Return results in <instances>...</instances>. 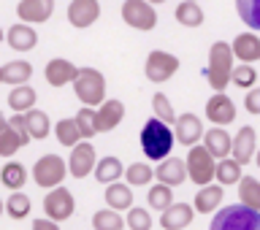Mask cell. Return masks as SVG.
<instances>
[{
	"instance_id": "cell-1",
	"label": "cell",
	"mask_w": 260,
	"mask_h": 230,
	"mask_svg": "<svg viewBox=\"0 0 260 230\" xmlns=\"http://www.w3.org/2000/svg\"><path fill=\"white\" fill-rule=\"evenodd\" d=\"M231 73H233V49L228 41H214L209 49V65L203 71L209 87L214 92H225L231 84Z\"/></svg>"
},
{
	"instance_id": "cell-2",
	"label": "cell",
	"mask_w": 260,
	"mask_h": 230,
	"mask_svg": "<svg viewBox=\"0 0 260 230\" xmlns=\"http://www.w3.org/2000/svg\"><path fill=\"white\" fill-rule=\"evenodd\" d=\"M138 141H141V149H144L146 157L160 162V160L171 157V149H174V127L166 125V122H160L157 117H152L141 127Z\"/></svg>"
},
{
	"instance_id": "cell-3",
	"label": "cell",
	"mask_w": 260,
	"mask_h": 230,
	"mask_svg": "<svg viewBox=\"0 0 260 230\" xmlns=\"http://www.w3.org/2000/svg\"><path fill=\"white\" fill-rule=\"evenodd\" d=\"M209 230H260V211L247 209L241 203L217 209L209 222Z\"/></svg>"
},
{
	"instance_id": "cell-4",
	"label": "cell",
	"mask_w": 260,
	"mask_h": 230,
	"mask_svg": "<svg viewBox=\"0 0 260 230\" xmlns=\"http://www.w3.org/2000/svg\"><path fill=\"white\" fill-rule=\"evenodd\" d=\"M73 92L87 109H98L106 101V79L98 68H79L73 79Z\"/></svg>"
},
{
	"instance_id": "cell-5",
	"label": "cell",
	"mask_w": 260,
	"mask_h": 230,
	"mask_svg": "<svg viewBox=\"0 0 260 230\" xmlns=\"http://www.w3.org/2000/svg\"><path fill=\"white\" fill-rule=\"evenodd\" d=\"M184 166H187V179H190L192 184L206 187V184L214 182L217 160L206 152V146H203V144L190 146V152H187V157H184Z\"/></svg>"
},
{
	"instance_id": "cell-6",
	"label": "cell",
	"mask_w": 260,
	"mask_h": 230,
	"mask_svg": "<svg viewBox=\"0 0 260 230\" xmlns=\"http://www.w3.org/2000/svg\"><path fill=\"white\" fill-rule=\"evenodd\" d=\"M65 174H68V166H65V160L60 154H44V157L36 160V166H32V182H36L41 190H54V187L62 184Z\"/></svg>"
},
{
	"instance_id": "cell-7",
	"label": "cell",
	"mask_w": 260,
	"mask_h": 230,
	"mask_svg": "<svg viewBox=\"0 0 260 230\" xmlns=\"http://www.w3.org/2000/svg\"><path fill=\"white\" fill-rule=\"evenodd\" d=\"M122 22L133 30L149 32L157 27V11L146 0H125L122 3Z\"/></svg>"
},
{
	"instance_id": "cell-8",
	"label": "cell",
	"mask_w": 260,
	"mask_h": 230,
	"mask_svg": "<svg viewBox=\"0 0 260 230\" xmlns=\"http://www.w3.org/2000/svg\"><path fill=\"white\" fill-rule=\"evenodd\" d=\"M73 211H76V201H73L71 190H65V187H54V190L46 192L44 198V217L52 219V222H65V219L73 217Z\"/></svg>"
},
{
	"instance_id": "cell-9",
	"label": "cell",
	"mask_w": 260,
	"mask_h": 230,
	"mask_svg": "<svg viewBox=\"0 0 260 230\" xmlns=\"http://www.w3.org/2000/svg\"><path fill=\"white\" fill-rule=\"evenodd\" d=\"M32 141L27 127H24V117L22 114H14L11 119H8L6 130L0 133V157H14L16 152L22 149V146H27Z\"/></svg>"
},
{
	"instance_id": "cell-10",
	"label": "cell",
	"mask_w": 260,
	"mask_h": 230,
	"mask_svg": "<svg viewBox=\"0 0 260 230\" xmlns=\"http://www.w3.org/2000/svg\"><path fill=\"white\" fill-rule=\"evenodd\" d=\"M176 71H179V57H174L171 52H162V49L149 52V57H146V62H144V76L149 81H154V84L168 81Z\"/></svg>"
},
{
	"instance_id": "cell-11",
	"label": "cell",
	"mask_w": 260,
	"mask_h": 230,
	"mask_svg": "<svg viewBox=\"0 0 260 230\" xmlns=\"http://www.w3.org/2000/svg\"><path fill=\"white\" fill-rule=\"evenodd\" d=\"M95 146L89 141H79L76 146L71 149V157H68V174L73 179H84L87 174H92L95 171Z\"/></svg>"
},
{
	"instance_id": "cell-12",
	"label": "cell",
	"mask_w": 260,
	"mask_h": 230,
	"mask_svg": "<svg viewBox=\"0 0 260 230\" xmlns=\"http://www.w3.org/2000/svg\"><path fill=\"white\" fill-rule=\"evenodd\" d=\"M203 122L201 117H195V114H179L176 117V125H174V138H176V144H182V146H195V144H201V138H203Z\"/></svg>"
},
{
	"instance_id": "cell-13",
	"label": "cell",
	"mask_w": 260,
	"mask_h": 230,
	"mask_svg": "<svg viewBox=\"0 0 260 230\" xmlns=\"http://www.w3.org/2000/svg\"><path fill=\"white\" fill-rule=\"evenodd\" d=\"M98 16H101V3L98 0H71V6H68L71 27L87 30L98 22Z\"/></svg>"
},
{
	"instance_id": "cell-14",
	"label": "cell",
	"mask_w": 260,
	"mask_h": 230,
	"mask_svg": "<svg viewBox=\"0 0 260 230\" xmlns=\"http://www.w3.org/2000/svg\"><path fill=\"white\" fill-rule=\"evenodd\" d=\"M255 152H257V136H255V127H252V125L239 127V133L233 136L231 157L239 162V166H247L249 160H255Z\"/></svg>"
},
{
	"instance_id": "cell-15",
	"label": "cell",
	"mask_w": 260,
	"mask_h": 230,
	"mask_svg": "<svg viewBox=\"0 0 260 230\" xmlns=\"http://www.w3.org/2000/svg\"><path fill=\"white\" fill-rule=\"evenodd\" d=\"M206 119L214 122V127H225L236 119V103L225 92H214L206 101Z\"/></svg>"
},
{
	"instance_id": "cell-16",
	"label": "cell",
	"mask_w": 260,
	"mask_h": 230,
	"mask_svg": "<svg viewBox=\"0 0 260 230\" xmlns=\"http://www.w3.org/2000/svg\"><path fill=\"white\" fill-rule=\"evenodd\" d=\"M16 14L24 24H44L54 14V0H19Z\"/></svg>"
},
{
	"instance_id": "cell-17",
	"label": "cell",
	"mask_w": 260,
	"mask_h": 230,
	"mask_svg": "<svg viewBox=\"0 0 260 230\" xmlns=\"http://www.w3.org/2000/svg\"><path fill=\"white\" fill-rule=\"evenodd\" d=\"M76 73H79V68H76L71 60H65V57H54V60H49L46 68H44V76H46V84H49V87L73 84Z\"/></svg>"
},
{
	"instance_id": "cell-18",
	"label": "cell",
	"mask_w": 260,
	"mask_h": 230,
	"mask_svg": "<svg viewBox=\"0 0 260 230\" xmlns=\"http://www.w3.org/2000/svg\"><path fill=\"white\" fill-rule=\"evenodd\" d=\"M95 119H98V133H111V130L125 119V103L109 97V101H103L95 109Z\"/></svg>"
},
{
	"instance_id": "cell-19",
	"label": "cell",
	"mask_w": 260,
	"mask_h": 230,
	"mask_svg": "<svg viewBox=\"0 0 260 230\" xmlns=\"http://www.w3.org/2000/svg\"><path fill=\"white\" fill-rule=\"evenodd\" d=\"M201 144L206 146V152H209L214 160H225V157H231L233 136L228 133L225 127H211V130H206V133H203Z\"/></svg>"
},
{
	"instance_id": "cell-20",
	"label": "cell",
	"mask_w": 260,
	"mask_h": 230,
	"mask_svg": "<svg viewBox=\"0 0 260 230\" xmlns=\"http://www.w3.org/2000/svg\"><path fill=\"white\" fill-rule=\"evenodd\" d=\"M231 49H233V60L247 62V65L260 62V36H255V32H241V36H236Z\"/></svg>"
},
{
	"instance_id": "cell-21",
	"label": "cell",
	"mask_w": 260,
	"mask_h": 230,
	"mask_svg": "<svg viewBox=\"0 0 260 230\" xmlns=\"http://www.w3.org/2000/svg\"><path fill=\"white\" fill-rule=\"evenodd\" d=\"M154 179H157L160 184H166V187L184 184L187 182V166H184V160H179V157L160 160V166L154 168Z\"/></svg>"
},
{
	"instance_id": "cell-22",
	"label": "cell",
	"mask_w": 260,
	"mask_h": 230,
	"mask_svg": "<svg viewBox=\"0 0 260 230\" xmlns=\"http://www.w3.org/2000/svg\"><path fill=\"white\" fill-rule=\"evenodd\" d=\"M195 209L190 203H171L166 211H160V227L162 230H184L192 222Z\"/></svg>"
},
{
	"instance_id": "cell-23",
	"label": "cell",
	"mask_w": 260,
	"mask_h": 230,
	"mask_svg": "<svg viewBox=\"0 0 260 230\" xmlns=\"http://www.w3.org/2000/svg\"><path fill=\"white\" fill-rule=\"evenodd\" d=\"M6 41L14 52H32L38 46V32L32 30V24H24V22H16L8 27L6 32Z\"/></svg>"
},
{
	"instance_id": "cell-24",
	"label": "cell",
	"mask_w": 260,
	"mask_h": 230,
	"mask_svg": "<svg viewBox=\"0 0 260 230\" xmlns=\"http://www.w3.org/2000/svg\"><path fill=\"white\" fill-rule=\"evenodd\" d=\"M0 79H3V84H11V87L27 84L32 79V65L27 60H11L0 68Z\"/></svg>"
},
{
	"instance_id": "cell-25",
	"label": "cell",
	"mask_w": 260,
	"mask_h": 230,
	"mask_svg": "<svg viewBox=\"0 0 260 230\" xmlns=\"http://www.w3.org/2000/svg\"><path fill=\"white\" fill-rule=\"evenodd\" d=\"M222 195H225V190L217 184L201 187V190L195 192V211H198V214H214L219 209V203H222Z\"/></svg>"
},
{
	"instance_id": "cell-26",
	"label": "cell",
	"mask_w": 260,
	"mask_h": 230,
	"mask_svg": "<svg viewBox=\"0 0 260 230\" xmlns=\"http://www.w3.org/2000/svg\"><path fill=\"white\" fill-rule=\"evenodd\" d=\"M106 206L114 209V211L133 209V190H130V184L114 182V184L106 187Z\"/></svg>"
},
{
	"instance_id": "cell-27",
	"label": "cell",
	"mask_w": 260,
	"mask_h": 230,
	"mask_svg": "<svg viewBox=\"0 0 260 230\" xmlns=\"http://www.w3.org/2000/svg\"><path fill=\"white\" fill-rule=\"evenodd\" d=\"M92 174H95V179L101 184H114V182H119V179L125 176V166H122L119 157H109V154H106L103 160L95 162Z\"/></svg>"
},
{
	"instance_id": "cell-28",
	"label": "cell",
	"mask_w": 260,
	"mask_h": 230,
	"mask_svg": "<svg viewBox=\"0 0 260 230\" xmlns=\"http://www.w3.org/2000/svg\"><path fill=\"white\" fill-rule=\"evenodd\" d=\"M24 117V127H27V133L32 141H44L49 136V130H52V122H49V114L41 111V109H30L27 114H22Z\"/></svg>"
},
{
	"instance_id": "cell-29",
	"label": "cell",
	"mask_w": 260,
	"mask_h": 230,
	"mask_svg": "<svg viewBox=\"0 0 260 230\" xmlns=\"http://www.w3.org/2000/svg\"><path fill=\"white\" fill-rule=\"evenodd\" d=\"M36 89L30 84H19V87H11V92H8V106L14 109V114H27L30 109H36Z\"/></svg>"
},
{
	"instance_id": "cell-30",
	"label": "cell",
	"mask_w": 260,
	"mask_h": 230,
	"mask_svg": "<svg viewBox=\"0 0 260 230\" xmlns=\"http://www.w3.org/2000/svg\"><path fill=\"white\" fill-rule=\"evenodd\" d=\"M176 22L182 24V27H201L203 19H206V14H203V8L198 3H192V0H182V3L176 6Z\"/></svg>"
},
{
	"instance_id": "cell-31",
	"label": "cell",
	"mask_w": 260,
	"mask_h": 230,
	"mask_svg": "<svg viewBox=\"0 0 260 230\" xmlns=\"http://www.w3.org/2000/svg\"><path fill=\"white\" fill-rule=\"evenodd\" d=\"M0 182H3V187H8L11 192H16V190H22V187L27 184V171H24L22 162L11 160V162H6V166L0 168Z\"/></svg>"
},
{
	"instance_id": "cell-32",
	"label": "cell",
	"mask_w": 260,
	"mask_h": 230,
	"mask_svg": "<svg viewBox=\"0 0 260 230\" xmlns=\"http://www.w3.org/2000/svg\"><path fill=\"white\" fill-rule=\"evenodd\" d=\"M239 203L247 209L260 211V182L255 176H241L239 179Z\"/></svg>"
},
{
	"instance_id": "cell-33",
	"label": "cell",
	"mask_w": 260,
	"mask_h": 230,
	"mask_svg": "<svg viewBox=\"0 0 260 230\" xmlns=\"http://www.w3.org/2000/svg\"><path fill=\"white\" fill-rule=\"evenodd\" d=\"M241 166L236 162L233 157H225V160H217V174L214 179L222 187H231V184H239V179H241Z\"/></svg>"
},
{
	"instance_id": "cell-34",
	"label": "cell",
	"mask_w": 260,
	"mask_h": 230,
	"mask_svg": "<svg viewBox=\"0 0 260 230\" xmlns=\"http://www.w3.org/2000/svg\"><path fill=\"white\" fill-rule=\"evenodd\" d=\"M54 136H57V141H60L62 146H76L79 141H84V138H81V133H79V125H76V119H60L54 125Z\"/></svg>"
},
{
	"instance_id": "cell-35",
	"label": "cell",
	"mask_w": 260,
	"mask_h": 230,
	"mask_svg": "<svg viewBox=\"0 0 260 230\" xmlns=\"http://www.w3.org/2000/svg\"><path fill=\"white\" fill-rule=\"evenodd\" d=\"M92 230H125V219L114 209H101L92 214Z\"/></svg>"
},
{
	"instance_id": "cell-36",
	"label": "cell",
	"mask_w": 260,
	"mask_h": 230,
	"mask_svg": "<svg viewBox=\"0 0 260 230\" xmlns=\"http://www.w3.org/2000/svg\"><path fill=\"white\" fill-rule=\"evenodd\" d=\"M236 11L249 30H260V0H236Z\"/></svg>"
},
{
	"instance_id": "cell-37",
	"label": "cell",
	"mask_w": 260,
	"mask_h": 230,
	"mask_svg": "<svg viewBox=\"0 0 260 230\" xmlns=\"http://www.w3.org/2000/svg\"><path fill=\"white\" fill-rule=\"evenodd\" d=\"M257 81V71L255 65H247V62H239L233 65V73H231V84H236L239 89H252Z\"/></svg>"
},
{
	"instance_id": "cell-38",
	"label": "cell",
	"mask_w": 260,
	"mask_h": 230,
	"mask_svg": "<svg viewBox=\"0 0 260 230\" xmlns=\"http://www.w3.org/2000/svg\"><path fill=\"white\" fill-rule=\"evenodd\" d=\"M6 214L11 219H24L30 214V198L22 190L11 192V195H8V201H6Z\"/></svg>"
},
{
	"instance_id": "cell-39",
	"label": "cell",
	"mask_w": 260,
	"mask_h": 230,
	"mask_svg": "<svg viewBox=\"0 0 260 230\" xmlns=\"http://www.w3.org/2000/svg\"><path fill=\"white\" fill-rule=\"evenodd\" d=\"M76 125H79V133L84 141H89L92 136H98V119H95V109H87V106H81L76 111Z\"/></svg>"
},
{
	"instance_id": "cell-40",
	"label": "cell",
	"mask_w": 260,
	"mask_h": 230,
	"mask_svg": "<svg viewBox=\"0 0 260 230\" xmlns=\"http://www.w3.org/2000/svg\"><path fill=\"white\" fill-rule=\"evenodd\" d=\"M152 109H154V117H157L160 122H166V125H171V127L176 125L174 106H171V101H168L166 92H154V95H152Z\"/></svg>"
},
{
	"instance_id": "cell-41",
	"label": "cell",
	"mask_w": 260,
	"mask_h": 230,
	"mask_svg": "<svg viewBox=\"0 0 260 230\" xmlns=\"http://www.w3.org/2000/svg\"><path fill=\"white\" fill-rule=\"evenodd\" d=\"M146 203H149L154 211H166L171 203H174V192H171V187L157 182L149 192H146Z\"/></svg>"
},
{
	"instance_id": "cell-42",
	"label": "cell",
	"mask_w": 260,
	"mask_h": 230,
	"mask_svg": "<svg viewBox=\"0 0 260 230\" xmlns=\"http://www.w3.org/2000/svg\"><path fill=\"white\" fill-rule=\"evenodd\" d=\"M125 179L130 187H144L152 182V166H146V162H130L125 168Z\"/></svg>"
},
{
	"instance_id": "cell-43",
	"label": "cell",
	"mask_w": 260,
	"mask_h": 230,
	"mask_svg": "<svg viewBox=\"0 0 260 230\" xmlns=\"http://www.w3.org/2000/svg\"><path fill=\"white\" fill-rule=\"evenodd\" d=\"M127 227L130 230H152V214L149 209H127Z\"/></svg>"
},
{
	"instance_id": "cell-44",
	"label": "cell",
	"mask_w": 260,
	"mask_h": 230,
	"mask_svg": "<svg viewBox=\"0 0 260 230\" xmlns=\"http://www.w3.org/2000/svg\"><path fill=\"white\" fill-rule=\"evenodd\" d=\"M244 109H247L249 114H260V87H252L249 92H247V97H244Z\"/></svg>"
},
{
	"instance_id": "cell-45",
	"label": "cell",
	"mask_w": 260,
	"mask_h": 230,
	"mask_svg": "<svg viewBox=\"0 0 260 230\" xmlns=\"http://www.w3.org/2000/svg\"><path fill=\"white\" fill-rule=\"evenodd\" d=\"M32 230H60V225L46 217H38V219H32Z\"/></svg>"
},
{
	"instance_id": "cell-46",
	"label": "cell",
	"mask_w": 260,
	"mask_h": 230,
	"mask_svg": "<svg viewBox=\"0 0 260 230\" xmlns=\"http://www.w3.org/2000/svg\"><path fill=\"white\" fill-rule=\"evenodd\" d=\"M6 125H8V119L3 117V114H0V133H3V130H6Z\"/></svg>"
},
{
	"instance_id": "cell-47",
	"label": "cell",
	"mask_w": 260,
	"mask_h": 230,
	"mask_svg": "<svg viewBox=\"0 0 260 230\" xmlns=\"http://www.w3.org/2000/svg\"><path fill=\"white\" fill-rule=\"evenodd\" d=\"M149 6H160V3H166V0H146Z\"/></svg>"
},
{
	"instance_id": "cell-48",
	"label": "cell",
	"mask_w": 260,
	"mask_h": 230,
	"mask_svg": "<svg viewBox=\"0 0 260 230\" xmlns=\"http://www.w3.org/2000/svg\"><path fill=\"white\" fill-rule=\"evenodd\" d=\"M255 162H257V168H260V149L255 152Z\"/></svg>"
},
{
	"instance_id": "cell-49",
	"label": "cell",
	"mask_w": 260,
	"mask_h": 230,
	"mask_svg": "<svg viewBox=\"0 0 260 230\" xmlns=\"http://www.w3.org/2000/svg\"><path fill=\"white\" fill-rule=\"evenodd\" d=\"M3 211H6V203H3V201H0V214H3Z\"/></svg>"
},
{
	"instance_id": "cell-50",
	"label": "cell",
	"mask_w": 260,
	"mask_h": 230,
	"mask_svg": "<svg viewBox=\"0 0 260 230\" xmlns=\"http://www.w3.org/2000/svg\"><path fill=\"white\" fill-rule=\"evenodd\" d=\"M3 41H6V32H3V30H0V44H3Z\"/></svg>"
},
{
	"instance_id": "cell-51",
	"label": "cell",
	"mask_w": 260,
	"mask_h": 230,
	"mask_svg": "<svg viewBox=\"0 0 260 230\" xmlns=\"http://www.w3.org/2000/svg\"><path fill=\"white\" fill-rule=\"evenodd\" d=\"M192 3H198V0H192Z\"/></svg>"
},
{
	"instance_id": "cell-52",
	"label": "cell",
	"mask_w": 260,
	"mask_h": 230,
	"mask_svg": "<svg viewBox=\"0 0 260 230\" xmlns=\"http://www.w3.org/2000/svg\"><path fill=\"white\" fill-rule=\"evenodd\" d=\"M0 84H3V79H0Z\"/></svg>"
}]
</instances>
